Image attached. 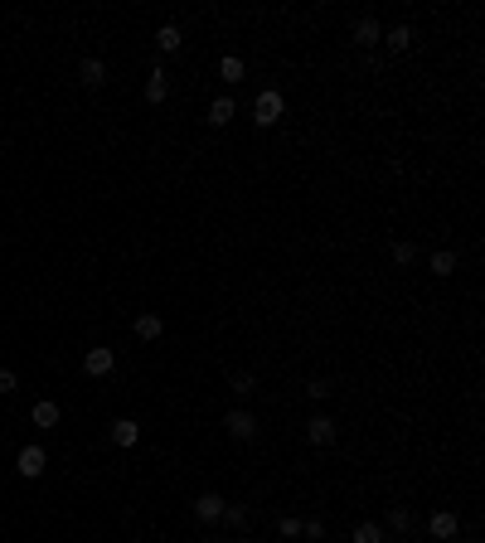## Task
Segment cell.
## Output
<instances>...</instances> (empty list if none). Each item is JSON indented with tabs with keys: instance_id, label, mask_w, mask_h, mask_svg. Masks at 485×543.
<instances>
[{
	"instance_id": "cell-15",
	"label": "cell",
	"mask_w": 485,
	"mask_h": 543,
	"mask_svg": "<svg viewBox=\"0 0 485 543\" xmlns=\"http://www.w3.org/2000/svg\"><path fill=\"white\" fill-rule=\"evenodd\" d=\"M156 44H161L165 54H175V49L185 44V34H180V25H161V34H156Z\"/></svg>"
},
{
	"instance_id": "cell-19",
	"label": "cell",
	"mask_w": 485,
	"mask_h": 543,
	"mask_svg": "<svg viewBox=\"0 0 485 543\" xmlns=\"http://www.w3.org/2000/svg\"><path fill=\"white\" fill-rule=\"evenodd\" d=\"M228 388H233L238 398H247V393H257V379H252V374H233V379H228Z\"/></svg>"
},
{
	"instance_id": "cell-16",
	"label": "cell",
	"mask_w": 485,
	"mask_h": 543,
	"mask_svg": "<svg viewBox=\"0 0 485 543\" xmlns=\"http://www.w3.org/2000/svg\"><path fill=\"white\" fill-rule=\"evenodd\" d=\"M165 92H170V87H165V73L156 68V73L146 78V102H156V107H161V102H165Z\"/></svg>"
},
{
	"instance_id": "cell-28",
	"label": "cell",
	"mask_w": 485,
	"mask_h": 543,
	"mask_svg": "<svg viewBox=\"0 0 485 543\" xmlns=\"http://www.w3.org/2000/svg\"><path fill=\"white\" fill-rule=\"evenodd\" d=\"M199 543H209V539H199Z\"/></svg>"
},
{
	"instance_id": "cell-22",
	"label": "cell",
	"mask_w": 485,
	"mask_h": 543,
	"mask_svg": "<svg viewBox=\"0 0 485 543\" xmlns=\"http://www.w3.org/2000/svg\"><path fill=\"white\" fill-rule=\"evenodd\" d=\"M306 393H311V398H330L335 388H330V379H311V383H306Z\"/></svg>"
},
{
	"instance_id": "cell-20",
	"label": "cell",
	"mask_w": 485,
	"mask_h": 543,
	"mask_svg": "<svg viewBox=\"0 0 485 543\" xmlns=\"http://www.w3.org/2000/svg\"><path fill=\"white\" fill-rule=\"evenodd\" d=\"M354 543H383V529H378V524H359V529H354Z\"/></svg>"
},
{
	"instance_id": "cell-2",
	"label": "cell",
	"mask_w": 485,
	"mask_h": 543,
	"mask_svg": "<svg viewBox=\"0 0 485 543\" xmlns=\"http://www.w3.org/2000/svg\"><path fill=\"white\" fill-rule=\"evenodd\" d=\"M223 432L238 436V441H252V436H257V417H252L247 407H233V412H223Z\"/></svg>"
},
{
	"instance_id": "cell-17",
	"label": "cell",
	"mask_w": 485,
	"mask_h": 543,
	"mask_svg": "<svg viewBox=\"0 0 485 543\" xmlns=\"http://www.w3.org/2000/svg\"><path fill=\"white\" fill-rule=\"evenodd\" d=\"M34 427H58V403H34Z\"/></svg>"
},
{
	"instance_id": "cell-23",
	"label": "cell",
	"mask_w": 485,
	"mask_h": 543,
	"mask_svg": "<svg viewBox=\"0 0 485 543\" xmlns=\"http://www.w3.org/2000/svg\"><path fill=\"white\" fill-rule=\"evenodd\" d=\"M388 524H393L398 534H407V529H412V515H407V510H393V515H388Z\"/></svg>"
},
{
	"instance_id": "cell-10",
	"label": "cell",
	"mask_w": 485,
	"mask_h": 543,
	"mask_svg": "<svg viewBox=\"0 0 485 543\" xmlns=\"http://www.w3.org/2000/svg\"><path fill=\"white\" fill-rule=\"evenodd\" d=\"M78 82L102 87V82H107V63H102V58H82V63H78Z\"/></svg>"
},
{
	"instance_id": "cell-1",
	"label": "cell",
	"mask_w": 485,
	"mask_h": 543,
	"mask_svg": "<svg viewBox=\"0 0 485 543\" xmlns=\"http://www.w3.org/2000/svg\"><path fill=\"white\" fill-rule=\"evenodd\" d=\"M282 112H287V97H282L277 87L257 92V102H252V122H257V127H277V122H282Z\"/></svg>"
},
{
	"instance_id": "cell-11",
	"label": "cell",
	"mask_w": 485,
	"mask_h": 543,
	"mask_svg": "<svg viewBox=\"0 0 485 543\" xmlns=\"http://www.w3.org/2000/svg\"><path fill=\"white\" fill-rule=\"evenodd\" d=\"M233 117H238V107H233V97H214V102H209V122H214V127H228Z\"/></svg>"
},
{
	"instance_id": "cell-7",
	"label": "cell",
	"mask_w": 485,
	"mask_h": 543,
	"mask_svg": "<svg viewBox=\"0 0 485 543\" xmlns=\"http://www.w3.org/2000/svg\"><path fill=\"white\" fill-rule=\"evenodd\" d=\"M223 510H228V505H223V495H214V490L194 500V515L204 519V524H218V519H223Z\"/></svg>"
},
{
	"instance_id": "cell-21",
	"label": "cell",
	"mask_w": 485,
	"mask_h": 543,
	"mask_svg": "<svg viewBox=\"0 0 485 543\" xmlns=\"http://www.w3.org/2000/svg\"><path fill=\"white\" fill-rule=\"evenodd\" d=\"M412 257H417V247H412V243H393V262H398V267H407Z\"/></svg>"
},
{
	"instance_id": "cell-18",
	"label": "cell",
	"mask_w": 485,
	"mask_h": 543,
	"mask_svg": "<svg viewBox=\"0 0 485 543\" xmlns=\"http://www.w3.org/2000/svg\"><path fill=\"white\" fill-rule=\"evenodd\" d=\"M432 272H437V276H452V272H457V252H447V247L432 252Z\"/></svg>"
},
{
	"instance_id": "cell-14",
	"label": "cell",
	"mask_w": 485,
	"mask_h": 543,
	"mask_svg": "<svg viewBox=\"0 0 485 543\" xmlns=\"http://www.w3.org/2000/svg\"><path fill=\"white\" fill-rule=\"evenodd\" d=\"M383 44H388L393 54H403L407 44H412V29H407V25H393V29H388V34H383Z\"/></svg>"
},
{
	"instance_id": "cell-26",
	"label": "cell",
	"mask_w": 485,
	"mask_h": 543,
	"mask_svg": "<svg viewBox=\"0 0 485 543\" xmlns=\"http://www.w3.org/2000/svg\"><path fill=\"white\" fill-rule=\"evenodd\" d=\"M15 388H20V379H15L10 369H0V393H15Z\"/></svg>"
},
{
	"instance_id": "cell-6",
	"label": "cell",
	"mask_w": 485,
	"mask_h": 543,
	"mask_svg": "<svg viewBox=\"0 0 485 543\" xmlns=\"http://www.w3.org/2000/svg\"><path fill=\"white\" fill-rule=\"evenodd\" d=\"M457 529H461V519L452 515V510H437V515L427 519V534H432V539H442V543L457 539Z\"/></svg>"
},
{
	"instance_id": "cell-4",
	"label": "cell",
	"mask_w": 485,
	"mask_h": 543,
	"mask_svg": "<svg viewBox=\"0 0 485 543\" xmlns=\"http://www.w3.org/2000/svg\"><path fill=\"white\" fill-rule=\"evenodd\" d=\"M44 466H49V456H44V446H25V451L15 456V471H20L25 480H34V475H44Z\"/></svg>"
},
{
	"instance_id": "cell-27",
	"label": "cell",
	"mask_w": 485,
	"mask_h": 543,
	"mask_svg": "<svg viewBox=\"0 0 485 543\" xmlns=\"http://www.w3.org/2000/svg\"><path fill=\"white\" fill-rule=\"evenodd\" d=\"M471 543H481V539H471Z\"/></svg>"
},
{
	"instance_id": "cell-8",
	"label": "cell",
	"mask_w": 485,
	"mask_h": 543,
	"mask_svg": "<svg viewBox=\"0 0 485 543\" xmlns=\"http://www.w3.org/2000/svg\"><path fill=\"white\" fill-rule=\"evenodd\" d=\"M107 436L117 441V446H136V441H141V427H136L132 417H117V422L107 427Z\"/></svg>"
},
{
	"instance_id": "cell-5",
	"label": "cell",
	"mask_w": 485,
	"mask_h": 543,
	"mask_svg": "<svg viewBox=\"0 0 485 543\" xmlns=\"http://www.w3.org/2000/svg\"><path fill=\"white\" fill-rule=\"evenodd\" d=\"M82 369H87L92 379H107L112 369H117V354H112V350H87V354H82Z\"/></svg>"
},
{
	"instance_id": "cell-24",
	"label": "cell",
	"mask_w": 485,
	"mask_h": 543,
	"mask_svg": "<svg viewBox=\"0 0 485 543\" xmlns=\"http://www.w3.org/2000/svg\"><path fill=\"white\" fill-rule=\"evenodd\" d=\"M223 519H228V524H238V529H242V524H247V510H242V505H228V510H223Z\"/></svg>"
},
{
	"instance_id": "cell-13",
	"label": "cell",
	"mask_w": 485,
	"mask_h": 543,
	"mask_svg": "<svg viewBox=\"0 0 485 543\" xmlns=\"http://www.w3.org/2000/svg\"><path fill=\"white\" fill-rule=\"evenodd\" d=\"M161 316H151V311H146V316H136V335H141V340H161Z\"/></svg>"
},
{
	"instance_id": "cell-12",
	"label": "cell",
	"mask_w": 485,
	"mask_h": 543,
	"mask_svg": "<svg viewBox=\"0 0 485 543\" xmlns=\"http://www.w3.org/2000/svg\"><path fill=\"white\" fill-rule=\"evenodd\" d=\"M218 78H223V82H242V58L238 54H223V58H218Z\"/></svg>"
},
{
	"instance_id": "cell-9",
	"label": "cell",
	"mask_w": 485,
	"mask_h": 543,
	"mask_svg": "<svg viewBox=\"0 0 485 543\" xmlns=\"http://www.w3.org/2000/svg\"><path fill=\"white\" fill-rule=\"evenodd\" d=\"M378 39H383L378 20H369V15H364V20H354V44H359V49H374Z\"/></svg>"
},
{
	"instance_id": "cell-3",
	"label": "cell",
	"mask_w": 485,
	"mask_h": 543,
	"mask_svg": "<svg viewBox=\"0 0 485 543\" xmlns=\"http://www.w3.org/2000/svg\"><path fill=\"white\" fill-rule=\"evenodd\" d=\"M306 436H311L316 446H330V441L340 436V422H335V417H325V412H316V417L306 422Z\"/></svg>"
},
{
	"instance_id": "cell-25",
	"label": "cell",
	"mask_w": 485,
	"mask_h": 543,
	"mask_svg": "<svg viewBox=\"0 0 485 543\" xmlns=\"http://www.w3.org/2000/svg\"><path fill=\"white\" fill-rule=\"evenodd\" d=\"M277 529H282V539H297V534H301V519H292V515H287L282 524H277Z\"/></svg>"
}]
</instances>
